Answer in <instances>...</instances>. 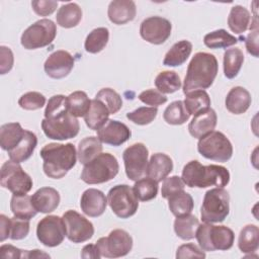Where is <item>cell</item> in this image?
I'll list each match as a JSON object with an SVG mask.
<instances>
[{
	"mask_svg": "<svg viewBox=\"0 0 259 259\" xmlns=\"http://www.w3.org/2000/svg\"><path fill=\"white\" fill-rule=\"evenodd\" d=\"M41 128L49 139L57 141L72 139L78 135L80 124L77 117L68 110L67 96L59 94L49 99Z\"/></svg>",
	"mask_w": 259,
	"mask_h": 259,
	"instance_id": "cell-1",
	"label": "cell"
},
{
	"mask_svg": "<svg viewBox=\"0 0 259 259\" xmlns=\"http://www.w3.org/2000/svg\"><path fill=\"white\" fill-rule=\"evenodd\" d=\"M218 70V60L212 54L204 52L196 53L188 65L184 78V94L209 88L217 77Z\"/></svg>",
	"mask_w": 259,
	"mask_h": 259,
	"instance_id": "cell-2",
	"label": "cell"
},
{
	"mask_svg": "<svg viewBox=\"0 0 259 259\" xmlns=\"http://www.w3.org/2000/svg\"><path fill=\"white\" fill-rule=\"evenodd\" d=\"M44 160L45 174L53 179L63 178L77 161V152L73 144L51 143L46 145L39 153Z\"/></svg>",
	"mask_w": 259,
	"mask_h": 259,
	"instance_id": "cell-3",
	"label": "cell"
},
{
	"mask_svg": "<svg viewBox=\"0 0 259 259\" xmlns=\"http://www.w3.org/2000/svg\"><path fill=\"white\" fill-rule=\"evenodd\" d=\"M181 178L184 184L191 188H205L209 186L223 188L230 182V172L224 166H204L197 160H192L183 167Z\"/></svg>",
	"mask_w": 259,
	"mask_h": 259,
	"instance_id": "cell-4",
	"label": "cell"
},
{
	"mask_svg": "<svg viewBox=\"0 0 259 259\" xmlns=\"http://www.w3.org/2000/svg\"><path fill=\"white\" fill-rule=\"evenodd\" d=\"M195 238L203 251H226L233 247L235 234L226 226H213L210 223H204L198 226Z\"/></svg>",
	"mask_w": 259,
	"mask_h": 259,
	"instance_id": "cell-5",
	"label": "cell"
},
{
	"mask_svg": "<svg viewBox=\"0 0 259 259\" xmlns=\"http://www.w3.org/2000/svg\"><path fill=\"white\" fill-rule=\"evenodd\" d=\"M119 170L117 159L109 153H100L84 165L81 179L87 184H100L113 179Z\"/></svg>",
	"mask_w": 259,
	"mask_h": 259,
	"instance_id": "cell-6",
	"label": "cell"
},
{
	"mask_svg": "<svg viewBox=\"0 0 259 259\" xmlns=\"http://www.w3.org/2000/svg\"><path fill=\"white\" fill-rule=\"evenodd\" d=\"M230 212V195L224 188H212L205 192L200 215L203 223H222Z\"/></svg>",
	"mask_w": 259,
	"mask_h": 259,
	"instance_id": "cell-7",
	"label": "cell"
},
{
	"mask_svg": "<svg viewBox=\"0 0 259 259\" xmlns=\"http://www.w3.org/2000/svg\"><path fill=\"white\" fill-rule=\"evenodd\" d=\"M197 150L202 157L217 162H227L233 156V146L230 140L218 131H212L200 138Z\"/></svg>",
	"mask_w": 259,
	"mask_h": 259,
	"instance_id": "cell-8",
	"label": "cell"
},
{
	"mask_svg": "<svg viewBox=\"0 0 259 259\" xmlns=\"http://www.w3.org/2000/svg\"><path fill=\"white\" fill-rule=\"evenodd\" d=\"M57 35V26L51 19H39L22 33L20 42L26 50H36L49 46Z\"/></svg>",
	"mask_w": 259,
	"mask_h": 259,
	"instance_id": "cell-9",
	"label": "cell"
},
{
	"mask_svg": "<svg viewBox=\"0 0 259 259\" xmlns=\"http://www.w3.org/2000/svg\"><path fill=\"white\" fill-rule=\"evenodd\" d=\"M107 203L113 213L120 219L133 217L139 207V199L134 189L126 184L113 186L107 193Z\"/></svg>",
	"mask_w": 259,
	"mask_h": 259,
	"instance_id": "cell-10",
	"label": "cell"
},
{
	"mask_svg": "<svg viewBox=\"0 0 259 259\" xmlns=\"http://www.w3.org/2000/svg\"><path fill=\"white\" fill-rule=\"evenodd\" d=\"M0 184L13 194H25L32 188V179L24 172L20 163L6 161L1 167Z\"/></svg>",
	"mask_w": 259,
	"mask_h": 259,
	"instance_id": "cell-11",
	"label": "cell"
},
{
	"mask_svg": "<svg viewBox=\"0 0 259 259\" xmlns=\"http://www.w3.org/2000/svg\"><path fill=\"white\" fill-rule=\"evenodd\" d=\"M101 257L118 258L127 255L133 248V238L121 229L113 230L107 237H102L95 243Z\"/></svg>",
	"mask_w": 259,
	"mask_h": 259,
	"instance_id": "cell-12",
	"label": "cell"
},
{
	"mask_svg": "<svg viewBox=\"0 0 259 259\" xmlns=\"http://www.w3.org/2000/svg\"><path fill=\"white\" fill-rule=\"evenodd\" d=\"M149 151L142 143H136L127 147L122 154L125 174L128 179L137 181L141 179L147 171Z\"/></svg>",
	"mask_w": 259,
	"mask_h": 259,
	"instance_id": "cell-13",
	"label": "cell"
},
{
	"mask_svg": "<svg viewBox=\"0 0 259 259\" xmlns=\"http://www.w3.org/2000/svg\"><path fill=\"white\" fill-rule=\"evenodd\" d=\"M38 241L47 247H56L63 243L66 237V228L63 218L48 215L41 219L36 227Z\"/></svg>",
	"mask_w": 259,
	"mask_h": 259,
	"instance_id": "cell-14",
	"label": "cell"
},
{
	"mask_svg": "<svg viewBox=\"0 0 259 259\" xmlns=\"http://www.w3.org/2000/svg\"><path fill=\"white\" fill-rule=\"evenodd\" d=\"M66 237L73 243H83L94 235V227L90 221L76 210H67L63 214Z\"/></svg>",
	"mask_w": 259,
	"mask_h": 259,
	"instance_id": "cell-15",
	"label": "cell"
},
{
	"mask_svg": "<svg viewBox=\"0 0 259 259\" xmlns=\"http://www.w3.org/2000/svg\"><path fill=\"white\" fill-rule=\"evenodd\" d=\"M171 22L161 16L148 17L140 25L142 38L153 45L164 44L171 35Z\"/></svg>",
	"mask_w": 259,
	"mask_h": 259,
	"instance_id": "cell-16",
	"label": "cell"
},
{
	"mask_svg": "<svg viewBox=\"0 0 259 259\" xmlns=\"http://www.w3.org/2000/svg\"><path fill=\"white\" fill-rule=\"evenodd\" d=\"M74 58L67 51L59 50L52 53L46 60L44 69L46 74L53 79L67 77L74 68Z\"/></svg>",
	"mask_w": 259,
	"mask_h": 259,
	"instance_id": "cell-17",
	"label": "cell"
},
{
	"mask_svg": "<svg viewBox=\"0 0 259 259\" xmlns=\"http://www.w3.org/2000/svg\"><path fill=\"white\" fill-rule=\"evenodd\" d=\"M131 136V130L123 122L114 119H108L99 130H97V138L102 143L114 147L125 143Z\"/></svg>",
	"mask_w": 259,
	"mask_h": 259,
	"instance_id": "cell-18",
	"label": "cell"
},
{
	"mask_svg": "<svg viewBox=\"0 0 259 259\" xmlns=\"http://www.w3.org/2000/svg\"><path fill=\"white\" fill-rule=\"evenodd\" d=\"M107 197L98 189L89 188L86 189L80 200V207L82 211L91 218L100 217L106 209Z\"/></svg>",
	"mask_w": 259,
	"mask_h": 259,
	"instance_id": "cell-19",
	"label": "cell"
},
{
	"mask_svg": "<svg viewBox=\"0 0 259 259\" xmlns=\"http://www.w3.org/2000/svg\"><path fill=\"white\" fill-rule=\"evenodd\" d=\"M217 121L218 116L212 108L202 110L193 115L188 125L189 134L195 139H200L214 130Z\"/></svg>",
	"mask_w": 259,
	"mask_h": 259,
	"instance_id": "cell-20",
	"label": "cell"
},
{
	"mask_svg": "<svg viewBox=\"0 0 259 259\" xmlns=\"http://www.w3.org/2000/svg\"><path fill=\"white\" fill-rule=\"evenodd\" d=\"M136 13L137 7L133 0H113L109 3L107 9L109 20L117 25L134 20Z\"/></svg>",
	"mask_w": 259,
	"mask_h": 259,
	"instance_id": "cell-21",
	"label": "cell"
},
{
	"mask_svg": "<svg viewBox=\"0 0 259 259\" xmlns=\"http://www.w3.org/2000/svg\"><path fill=\"white\" fill-rule=\"evenodd\" d=\"M60 193L53 187H41L36 190L32 196L31 201L37 212L49 213L54 211L60 203Z\"/></svg>",
	"mask_w": 259,
	"mask_h": 259,
	"instance_id": "cell-22",
	"label": "cell"
},
{
	"mask_svg": "<svg viewBox=\"0 0 259 259\" xmlns=\"http://www.w3.org/2000/svg\"><path fill=\"white\" fill-rule=\"evenodd\" d=\"M173 170L172 159L164 153L153 154L148 162L146 174L157 182L164 180Z\"/></svg>",
	"mask_w": 259,
	"mask_h": 259,
	"instance_id": "cell-23",
	"label": "cell"
},
{
	"mask_svg": "<svg viewBox=\"0 0 259 259\" xmlns=\"http://www.w3.org/2000/svg\"><path fill=\"white\" fill-rule=\"evenodd\" d=\"M251 102L252 98L249 91L244 87L236 86L227 94L225 105L231 113L242 114L248 110Z\"/></svg>",
	"mask_w": 259,
	"mask_h": 259,
	"instance_id": "cell-24",
	"label": "cell"
},
{
	"mask_svg": "<svg viewBox=\"0 0 259 259\" xmlns=\"http://www.w3.org/2000/svg\"><path fill=\"white\" fill-rule=\"evenodd\" d=\"M37 145V138L34 133L25 130L24 136L21 141L10 151H8V156L11 161L16 163H21L30 158L33 154Z\"/></svg>",
	"mask_w": 259,
	"mask_h": 259,
	"instance_id": "cell-25",
	"label": "cell"
},
{
	"mask_svg": "<svg viewBox=\"0 0 259 259\" xmlns=\"http://www.w3.org/2000/svg\"><path fill=\"white\" fill-rule=\"evenodd\" d=\"M110 112L105 104L94 98L91 100V105L88 112L84 116L86 125L93 131L99 130L107 120Z\"/></svg>",
	"mask_w": 259,
	"mask_h": 259,
	"instance_id": "cell-26",
	"label": "cell"
},
{
	"mask_svg": "<svg viewBox=\"0 0 259 259\" xmlns=\"http://www.w3.org/2000/svg\"><path fill=\"white\" fill-rule=\"evenodd\" d=\"M192 52V44L188 40H180L174 44L171 49L166 53L163 65L168 67L181 66L186 62Z\"/></svg>",
	"mask_w": 259,
	"mask_h": 259,
	"instance_id": "cell-27",
	"label": "cell"
},
{
	"mask_svg": "<svg viewBox=\"0 0 259 259\" xmlns=\"http://www.w3.org/2000/svg\"><path fill=\"white\" fill-rule=\"evenodd\" d=\"M25 130L18 122H8L0 127V146L5 151L12 150L23 138Z\"/></svg>",
	"mask_w": 259,
	"mask_h": 259,
	"instance_id": "cell-28",
	"label": "cell"
},
{
	"mask_svg": "<svg viewBox=\"0 0 259 259\" xmlns=\"http://www.w3.org/2000/svg\"><path fill=\"white\" fill-rule=\"evenodd\" d=\"M57 23L64 28H72L82 19V9L77 3L70 2L62 5L57 12Z\"/></svg>",
	"mask_w": 259,
	"mask_h": 259,
	"instance_id": "cell-29",
	"label": "cell"
},
{
	"mask_svg": "<svg viewBox=\"0 0 259 259\" xmlns=\"http://www.w3.org/2000/svg\"><path fill=\"white\" fill-rule=\"evenodd\" d=\"M102 142L97 137H86L79 143L77 157L81 164L86 165L102 152Z\"/></svg>",
	"mask_w": 259,
	"mask_h": 259,
	"instance_id": "cell-30",
	"label": "cell"
},
{
	"mask_svg": "<svg viewBox=\"0 0 259 259\" xmlns=\"http://www.w3.org/2000/svg\"><path fill=\"white\" fill-rule=\"evenodd\" d=\"M10 208L14 217L30 220L37 213V210L34 208L31 196L25 194H13L10 200Z\"/></svg>",
	"mask_w": 259,
	"mask_h": 259,
	"instance_id": "cell-31",
	"label": "cell"
},
{
	"mask_svg": "<svg viewBox=\"0 0 259 259\" xmlns=\"http://www.w3.org/2000/svg\"><path fill=\"white\" fill-rule=\"evenodd\" d=\"M238 247L242 253L252 254L259 247V229L255 225L245 226L239 235Z\"/></svg>",
	"mask_w": 259,
	"mask_h": 259,
	"instance_id": "cell-32",
	"label": "cell"
},
{
	"mask_svg": "<svg viewBox=\"0 0 259 259\" xmlns=\"http://www.w3.org/2000/svg\"><path fill=\"white\" fill-rule=\"evenodd\" d=\"M198 226V219L195 215L189 213L181 217H176V220L174 222V231L177 237L182 240L188 241L195 238Z\"/></svg>",
	"mask_w": 259,
	"mask_h": 259,
	"instance_id": "cell-33",
	"label": "cell"
},
{
	"mask_svg": "<svg viewBox=\"0 0 259 259\" xmlns=\"http://www.w3.org/2000/svg\"><path fill=\"white\" fill-rule=\"evenodd\" d=\"M250 20L252 19L248 9L241 5H235L230 11L228 25L233 32L241 34L248 29Z\"/></svg>",
	"mask_w": 259,
	"mask_h": 259,
	"instance_id": "cell-34",
	"label": "cell"
},
{
	"mask_svg": "<svg viewBox=\"0 0 259 259\" xmlns=\"http://www.w3.org/2000/svg\"><path fill=\"white\" fill-rule=\"evenodd\" d=\"M167 199L169 209L175 217L189 214L193 209V198L189 193L185 192L184 190L171 195Z\"/></svg>",
	"mask_w": 259,
	"mask_h": 259,
	"instance_id": "cell-35",
	"label": "cell"
},
{
	"mask_svg": "<svg viewBox=\"0 0 259 259\" xmlns=\"http://www.w3.org/2000/svg\"><path fill=\"white\" fill-rule=\"evenodd\" d=\"M244 62V54L239 48L228 49L224 54V73L228 79H234L239 74Z\"/></svg>",
	"mask_w": 259,
	"mask_h": 259,
	"instance_id": "cell-36",
	"label": "cell"
},
{
	"mask_svg": "<svg viewBox=\"0 0 259 259\" xmlns=\"http://www.w3.org/2000/svg\"><path fill=\"white\" fill-rule=\"evenodd\" d=\"M185 95L183 103L190 115H195L196 113L209 108L210 98L204 90L191 91Z\"/></svg>",
	"mask_w": 259,
	"mask_h": 259,
	"instance_id": "cell-37",
	"label": "cell"
},
{
	"mask_svg": "<svg viewBox=\"0 0 259 259\" xmlns=\"http://www.w3.org/2000/svg\"><path fill=\"white\" fill-rule=\"evenodd\" d=\"M69 112L75 117H84L88 112L91 100L84 91H75L67 96Z\"/></svg>",
	"mask_w": 259,
	"mask_h": 259,
	"instance_id": "cell-38",
	"label": "cell"
},
{
	"mask_svg": "<svg viewBox=\"0 0 259 259\" xmlns=\"http://www.w3.org/2000/svg\"><path fill=\"white\" fill-rule=\"evenodd\" d=\"M109 39V30L106 27H97L87 35L85 39V50L90 54L101 52L107 45Z\"/></svg>",
	"mask_w": 259,
	"mask_h": 259,
	"instance_id": "cell-39",
	"label": "cell"
},
{
	"mask_svg": "<svg viewBox=\"0 0 259 259\" xmlns=\"http://www.w3.org/2000/svg\"><path fill=\"white\" fill-rule=\"evenodd\" d=\"M203 42L209 49H225L236 45L238 38L225 29H218L205 34Z\"/></svg>",
	"mask_w": 259,
	"mask_h": 259,
	"instance_id": "cell-40",
	"label": "cell"
},
{
	"mask_svg": "<svg viewBox=\"0 0 259 259\" xmlns=\"http://www.w3.org/2000/svg\"><path fill=\"white\" fill-rule=\"evenodd\" d=\"M155 86L161 93L171 94L181 87L179 75L174 71H163L159 73L155 79Z\"/></svg>",
	"mask_w": 259,
	"mask_h": 259,
	"instance_id": "cell-41",
	"label": "cell"
},
{
	"mask_svg": "<svg viewBox=\"0 0 259 259\" xmlns=\"http://www.w3.org/2000/svg\"><path fill=\"white\" fill-rule=\"evenodd\" d=\"M190 114L187 112L183 101L177 100L170 103L163 113L164 120L173 125H180L189 119Z\"/></svg>",
	"mask_w": 259,
	"mask_h": 259,
	"instance_id": "cell-42",
	"label": "cell"
},
{
	"mask_svg": "<svg viewBox=\"0 0 259 259\" xmlns=\"http://www.w3.org/2000/svg\"><path fill=\"white\" fill-rule=\"evenodd\" d=\"M133 189L139 200L149 201L154 199L158 194V182L148 176L142 177L136 181Z\"/></svg>",
	"mask_w": 259,
	"mask_h": 259,
	"instance_id": "cell-43",
	"label": "cell"
},
{
	"mask_svg": "<svg viewBox=\"0 0 259 259\" xmlns=\"http://www.w3.org/2000/svg\"><path fill=\"white\" fill-rule=\"evenodd\" d=\"M95 98L105 104L110 114L116 113L122 107L121 96L111 88H102L97 92Z\"/></svg>",
	"mask_w": 259,
	"mask_h": 259,
	"instance_id": "cell-44",
	"label": "cell"
},
{
	"mask_svg": "<svg viewBox=\"0 0 259 259\" xmlns=\"http://www.w3.org/2000/svg\"><path fill=\"white\" fill-rule=\"evenodd\" d=\"M158 109L157 107H146L142 106L137 108L134 111L127 112L126 117L131 121L139 125H146L151 123L157 116Z\"/></svg>",
	"mask_w": 259,
	"mask_h": 259,
	"instance_id": "cell-45",
	"label": "cell"
},
{
	"mask_svg": "<svg viewBox=\"0 0 259 259\" xmlns=\"http://www.w3.org/2000/svg\"><path fill=\"white\" fill-rule=\"evenodd\" d=\"M46 97L36 91L24 93L18 100V104L25 110H36L46 104Z\"/></svg>",
	"mask_w": 259,
	"mask_h": 259,
	"instance_id": "cell-46",
	"label": "cell"
},
{
	"mask_svg": "<svg viewBox=\"0 0 259 259\" xmlns=\"http://www.w3.org/2000/svg\"><path fill=\"white\" fill-rule=\"evenodd\" d=\"M29 233V220H23L19 218L10 219L9 239L11 240H22Z\"/></svg>",
	"mask_w": 259,
	"mask_h": 259,
	"instance_id": "cell-47",
	"label": "cell"
},
{
	"mask_svg": "<svg viewBox=\"0 0 259 259\" xmlns=\"http://www.w3.org/2000/svg\"><path fill=\"white\" fill-rule=\"evenodd\" d=\"M185 187V184L182 180L181 177L179 176H171V177H166L163 180L162 188H161V195L164 198H169L171 195L183 191Z\"/></svg>",
	"mask_w": 259,
	"mask_h": 259,
	"instance_id": "cell-48",
	"label": "cell"
},
{
	"mask_svg": "<svg viewBox=\"0 0 259 259\" xmlns=\"http://www.w3.org/2000/svg\"><path fill=\"white\" fill-rule=\"evenodd\" d=\"M139 99L152 107H157L167 102V97L157 89H148L140 93Z\"/></svg>",
	"mask_w": 259,
	"mask_h": 259,
	"instance_id": "cell-49",
	"label": "cell"
},
{
	"mask_svg": "<svg viewBox=\"0 0 259 259\" xmlns=\"http://www.w3.org/2000/svg\"><path fill=\"white\" fill-rule=\"evenodd\" d=\"M251 32L247 35L245 44L246 49L249 54L254 56L255 58L258 57V21H257V15H254L253 21L251 20V26H250Z\"/></svg>",
	"mask_w": 259,
	"mask_h": 259,
	"instance_id": "cell-50",
	"label": "cell"
},
{
	"mask_svg": "<svg viewBox=\"0 0 259 259\" xmlns=\"http://www.w3.org/2000/svg\"><path fill=\"white\" fill-rule=\"evenodd\" d=\"M176 258H205V253L196 245L188 243L178 247L176 252Z\"/></svg>",
	"mask_w": 259,
	"mask_h": 259,
	"instance_id": "cell-51",
	"label": "cell"
},
{
	"mask_svg": "<svg viewBox=\"0 0 259 259\" xmlns=\"http://www.w3.org/2000/svg\"><path fill=\"white\" fill-rule=\"evenodd\" d=\"M31 7L37 15L49 16L57 9L58 1L33 0V1H31Z\"/></svg>",
	"mask_w": 259,
	"mask_h": 259,
	"instance_id": "cell-52",
	"label": "cell"
},
{
	"mask_svg": "<svg viewBox=\"0 0 259 259\" xmlns=\"http://www.w3.org/2000/svg\"><path fill=\"white\" fill-rule=\"evenodd\" d=\"M13 63H14V57H13L12 51L5 46H1L0 47V74L4 75L8 73L12 69Z\"/></svg>",
	"mask_w": 259,
	"mask_h": 259,
	"instance_id": "cell-53",
	"label": "cell"
},
{
	"mask_svg": "<svg viewBox=\"0 0 259 259\" xmlns=\"http://www.w3.org/2000/svg\"><path fill=\"white\" fill-rule=\"evenodd\" d=\"M26 250H20L12 245H2L0 247V256L1 258H25Z\"/></svg>",
	"mask_w": 259,
	"mask_h": 259,
	"instance_id": "cell-54",
	"label": "cell"
},
{
	"mask_svg": "<svg viewBox=\"0 0 259 259\" xmlns=\"http://www.w3.org/2000/svg\"><path fill=\"white\" fill-rule=\"evenodd\" d=\"M81 257L88 259V258H93V259H98L101 257L100 252L96 246V244H88L83 247L82 252H81Z\"/></svg>",
	"mask_w": 259,
	"mask_h": 259,
	"instance_id": "cell-55",
	"label": "cell"
},
{
	"mask_svg": "<svg viewBox=\"0 0 259 259\" xmlns=\"http://www.w3.org/2000/svg\"><path fill=\"white\" fill-rule=\"evenodd\" d=\"M10 218L5 214H0V241L3 242L9 238Z\"/></svg>",
	"mask_w": 259,
	"mask_h": 259,
	"instance_id": "cell-56",
	"label": "cell"
},
{
	"mask_svg": "<svg viewBox=\"0 0 259 259\" xmlns=\"http://www.w3.org/2000/svg\"><path fill=\"white\" fill-rule=\"evenodd\" d=\"M25 258H50V255L38 249L31 250V251L26 250Z\"/></svg>",
	"mask_w": 259,
	"mask_h": 259,
	"instance_id": "cell-57",
	"label": "cell"
}]
</instances>
